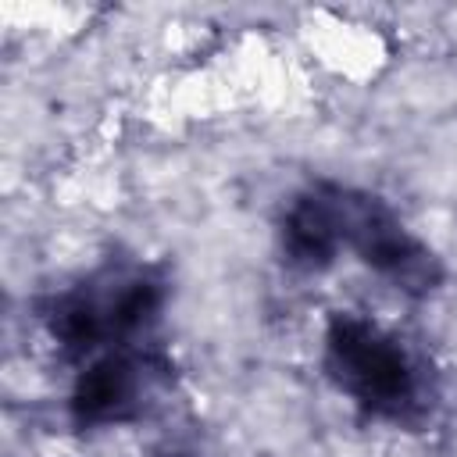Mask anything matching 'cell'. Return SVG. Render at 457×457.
<instances>
[{
    "label": "cell",
    "instance_id": "cell-1",
    "mask_svg": "<svg viewBox=\"0 0 457 457\" xmlns=\"http://www.w3.org/2000/svg\"><path fill=\"white\" fill-rule=\"evenodd\" d=\"M171 300V275L157 261L107 257L75 282L36 300V321L68 361H93L118 346L154 343Z\"/></svg>",
    "mask_w": 457,
    "mask_h": 457
},
{
    "label": "cell",
    "instance_id": "cell-2",
    "mask_svg": "<svg viewBox=\"0 0 457 457\" xmlns=\"http://www.w3.org/2000/svg\"><path fill=\"white\" fill-rule=\"evenodd\" d=\"M321 371L364 418L418 428L439 403L428 361L393 328L357 311H332L321 332Z\"/></svg>",
    "mask_w": 457,
    "mask_h": 457
},
{
    "label": "cell",
    "instance_id": "cell-3",
    "mask_svg": "<svg viewBox=\"0 0 457 457\" xmlns=\"http://www.w3.org/2000/svg\"><path fill=\"white\" fill-rule=\"evenodd\" d=\"M175 378V361L157 343L107 350L79 368L68 393V421L79 432L139 425L171 400Z\"/></svg>",
    "mask_w": 457,
    "mask_h": 457
},
{
    "label": "cell",
    "instance_id": "cell-4",
    "mask_svg": "<svg viewBox=\"0 0 457 457\" xmlns=\"http://www.w3.org/2000/svg\"><path fill=\"white\" fill-rule=\"evenodd\" d=\"M339 225L343 250L407 300H428L443 289L446 264L439 250L428 246L386 196L339 182Z\"/></svg>",
    "mask_w": 457,
    "mask_h": 457
},
{
    "label": "cell",
    "instance_id": "cell-5",
    "mask_svg": "<svg viewBox=\"0 0 457 457\" xmlns=\"http://www.w3.org/2000/svg\"><path fill=\"white\" fill-rule=\"evenodd\" d=\"M278 257L289 271L321 275L343 253V225H339V182L318 179L296 189L275 225Z\"/></svg>",
    "mask_w": 457,
    "mask_h": 457
},
{
    "label": "cell",
    "instance_id": "cell-6",
    "mask_svg": "<svg viewBox=\"0 0 457 457\" xmlns=\"http://www.w3.org/2000/svg\"><path fill=\"white\" fill-rule=\"evenodd\" d=\"M154 457H207L200 446H193V443H168V446H161Z\"/></svg>",
    "mask_w": 457,
    "mask_h": 457
}]
</instances>
